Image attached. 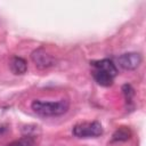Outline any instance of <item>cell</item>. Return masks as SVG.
<instances>
[{"label": "cell", "instance_id": "8992f818", "mask_svg": "<svg viewBox=\"0 0 146 146\" xmlns=\"http://www.w3.org/2000/svg\"><path fill=\"white\" fill-rule=\"evenodd\" d=\"M9 67L15 75H22L27 71V63L24 58L14 56L9 60Z\"/></svg>", "mask_w": 146, "mask_h": 146}, {"label": "cell", "instance_id": "6da1fadb", "mask_svg": "<svg viewBox=\"0 0 146 146\" xmlns=\"http://www.w3.org/2000/svg\"><path fill=\"white\" fill-rule=\"evenodd\" d=\"M31 108L40 116H59L68 111L70 103L67 99H60L57 102H43L35 99L32 102Z\"/></svg>", "mask_w": 146, "mask_h": 146}, {"label": "cell", "instance_id": "3957f363", "mask_svg": "<svg viewBox=\"0 0 146 146\" xmlns=\"http://www.w3.org/2000/svg\"><path fill=\"white\" fill-rule=\"evenodd\" d=\"M31 59L38 68H48L55 64V58L44 48H38L31 54Z\"/></svg>", "mask_w": 146, "mask_h": 146}, {"label": "cell", "instance_id": "30bf717a", "mask_svg": "<svg viewBox=\"0 0 146 146\" xmlns=\"http://www.w3.org/2000/svg\"><path fill=\"white\" fill-rule=\"evenodd\" d=\"M122 91H123V95L125 97V100L130 103L131 99H132V97H133V95H135V91H133L132 87L130 84H124L122 87Z\"/></svg>", "mask_w": 146, "mask_h": 146}, {"label": "cell", "instance_id": "9c48e42d", "mask_svg": "<svg viewBox=\"0 0 146 146\" xmlns=\"http://www.w3.org/2000/svg\"><path fill=\"white\" fill-rule=\"evenodd\" d=\"M7 146H34V140L26 136V137H23V138H19V139H16L11 143H9Z\"/></svg>", "mask_w": 146, "mask_h": 146}, {"label": "cell", "instance_id": "52a82bcc", "mask_svg": "<svg viewBox=\"0 0 146 146\" xmlns=\"http://www.w3.org/2000/svg\"><path fill=\"white\" fill-rule=\"evenodd\" d=\"M92 76H94L95 81H96L98 84L103 86V87H110V86H112L113 79H114V78H112L111 75H108L106 72L100 71V70H97V68H94V71H92Z\"/></svg>", "mask_w": 146, "mask_h": 146}, {"label": "cell", "instance_id": "277c9868", "mask_svg": "<svg viewBox=\"0 0 146 146\" xmlns=\"http://www.w3.org/2000/svg\"><path fill=\"white\" fill-rule=\"evenodd\" d=\"M141 60L143 57L139 52H125L117 58L119 65L123 70H128V71L136 70L141 64Z\"/></svg>", "mask_w": 146, "mask_h": 146}, {"label": "cell", "instance_id": "7a4b0ae2", "mask_svg": "<svg viewBox=\"0 0 146 146\" xmlns=\"http://www.w3.org/2000/svg\"><path fill=\"white\" fill-rule=\"evenodd\" d=\"M73 135L78 138H95L103 133V127L100 122H82L73 127Z\"/></svg>", "mask_w": 146, "mask_h": 146}, {"label": "cell", "instance_id": "ba28073f", "mask_svg": "<svg viewBox=\"0 0 146 146\" xmlns=\"http://www.w3.org/2000/svg\"><path fill=\"white\" fill-rule=\"evenodd\" d=\"M130 136H131L130 130L125 127H121L113 133V140L114 141H125L130 138Z\"/></svg>", "mask_w": 146, "mask_h": 146}, {"label": "cell", "instance_id": "5b68a950", "mask_svg": "<svg viewBox=\"0 0 146 146\" xmlns=\"http://www.w3.org/2000/svg\"><path fill=\"white\" fill-rule=\"evenodd\" d=\"M91 66L94 68H97V70H100V71H104L106 72L108 75H111L112 78H115L117 75V68L115 66V64L111 60V59H100V60H94L90 63Z\"/></svg>", "mask_w": 146, "mask_h": 146}]
</instances>
